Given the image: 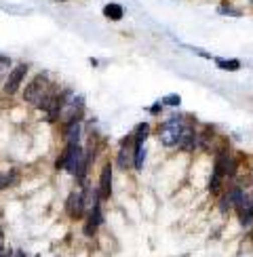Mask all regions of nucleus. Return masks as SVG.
Listing matches in <instances>:
<instances>
[{
	"label": "nucleus",
	"mask_w": 253,
	"mask_h": 257,
	"mask_svg": "<svg viewBox=\"0 0 253 257\" xmlns=\"http://www.w3.org/2000/svg\"><path fill=\"white\" fill-rule=\"evenodd\" d=\"M89 167H91V150L84 152L80 144H66V150H63L55 163V169L68 171V173L74 175L78 181H84Z\"/></svg>",
	"instance_id": "f257e3e1"
},
{
	"label": "nucleus",
	"mask_w": 253,
	"mask_h": 257,
	"mask_svg": "<svg viewBox=\"0 0 253 257\" xmlns=\"http://www.w3.org/2000/svg\"><path fill=\"white\" fill-rule=\"evenodd\" d=\"M55 87L45 74H38V76H34L30 82H28V87L24 91V99L30 103V105H34V108H38L40 101L47 97V93Z\"/></svg>",
	"instance_id": "f03ea898"
},
{
	"label": "nucleus",
	"mask_w": 253,
	"mask_h": 257,
	"mask_svg": "<svg viewBox=\"0 0 253 257\" xmlns=\"http://www.w3.org/2000/svg\"><path fill=\"white\" fill-rule=\"evenodd\" d=\"M28 70H30L28 63H19V66H15L13 70H11V72H9V76L5 78L3 95H7V97L15 95V93L19 91L21 84H24V80H26V76H28Z\"/></svg>",
	"instance_id": "7ed1b4c3"
},
{
	"label": "nucleus",
	"mask_w": 253,
	"mask_h": 257,
	"mask_svg": "<svg viewBox=\"0 0 253 257\" xmlns=\"http://www.w3.org/2000/svg\"><path fill=\"white\" fill-rule=\"evenodd\" d=\"M182 133H184V124L179 122L177 118H173V120H169V122H165L161 126V133H158V137H161V142L167 148H173V146L179 144V137H182Z\"/></svg>",
	"instance_id": "20e7f679"
},
{
	"label": "nucleus",
	"mask_w": 253,
	"mask_h": 257,
	"mask_svg": "<svg viewBox=\"0 0 253 257\" xmlns=\"http://www.w3.org/2000/svg\"><path fill=\"white\" fill-rule=\"evenodd\" d=\"M236 167H238V163L232 156H228V152H219L217 156H215V167H213V173L217 175V177H232L236 173Z\"/></svg>",
	"instance_id": "39448f33"
},
{
	"label": "nucleus",
	"mask_w": 253,
	"mask_h": 257,
	"mask_svg": "<svg viewBox=\"0 0 253 257\" xmlns=\"http://www.w3.org/2000/svg\"><path fill=\"white\" fill-rule=\"evenodd\" d=\"M66 213L70 219H82L87 215V209H84V196H82V190L78 192H72L66 200Z\"/></svg>",
	"instance_id": "423d86ee"
},
{
	"label": "nucleus",
	"mask_w": 253,
	"mask_h": 257,
	"mask_svg": "<svg viewBox=\"0 0 253 257\" xmlns=\"http://www.w3.org/2000/svg\"><path fill=\"white\" fill-rule=\"evenodd\" d=\"M133 154H135L133 135H126L122 142H120L118 156H116V163H118V167H120V169H129V167H133Z\"/></svg>",
	"instance_id": "0eeeda50"
},
{
	"label": "nucleus",
	"mask_w": 253,
	"mask_h": 257,
	"mask_svg": "<svg viewBox=\"0 0 253 257\" xmlns=\"http://www.w3.org/2000/svg\"><path fill=\"white\" fill-rule=\"evenodd\" d=\"M97 194H99V200H110L112 196V165H105L101 169Z\"/></svg>",
	"instance_id": "6e6552de"
},
{
	"label": "nucleus",
	"mask_w": 253,
	"mask_h": 257,
	"mask_svg": "<svg viewBox=\"0 0 253 257\" xmlns=\"http://www.w3.org/2000/svg\"><path fill=\"white\" fill-rule=\"evenodd\" d=\"M103 223V215H101V207H93L89 213H87V223H84V234L87 236H95L97 228Z\"/></svg>",
	"instance_id": "1a4fd4ad"
},
{
	"label": "nucleus",
	"mask_w": 253,
	"mask_h": 257,
	"mask_svg": "<svg viewBox=\"0 0 253 257\" xmlns=\"http://www.w3.org/2000/svg\"><path fill=\"white\" fill-rule=\"evenodd\" d=\"M63 139L66 144H78L80 142V133H82V124L80 122H72V124H63Z\"/></svg>",
	"instance_id": "9d476101"
},
{
	"label": "nucleus",
	"mask_w": 253,
	"mask_h": 257,
	"mask_svg": "<svg viewBox=\"0 0 253 257\" xmlns=\"http://www.w3.org/2000/svg\"><path fill=\"white\" fill-rule=\"evenodd\" d=\"M122 7L118 3H110V5H105L103 7V17L105 19H110V21H120L122 19Z\"/></svg>",
	"instance_id": "9b49d317"
},
{
	"label": "nucleus",
	"mask_w": 253,
	"mask_h": 257,
	"mask_svg": "<svg viewBox=\"0 0 253 257\" xmlns=\"http://www.w3.org/2000/svg\"><path fill=\"white\" fill-rule=\"evenodd\" d=\"M131 135H133L135 146H142V144L146 142V139H148V135H150V124H148V122L137 124V126H135V131H133Z\"/></svg>",
	"instance_id": "f8f14e48"
},
{
	"label": "nucleus",
	"mask_w": 253,
	"mask_h": 257,
	"mask_svg": "<svg viewBox=\"0 0 253 257\" xmlns=\"http://www.w3.org/2000/svg\"><path fill=\"white\" fill-rule=\"evenodd\" d=\"M215 66L219 70H228V72H236L240 70V61L238 59H224V57H215Z\"/></svg>",
	"instance_id": "ddd939ff"
},
{
	"label": "nucleus",
	"mask_w": 253,
	"mask_h": 257,
	"mask_svg": "<svg viewBox=\"0 0 253 257\" xmlns=\"http://www.w3.org/2000/svg\"><path fill=\"white\" fill-rule=\"evenodd\" d=\"M144 160H146V148H144V144H142V146H135L133 167H135L137 171H142V169H144Z\"/></svg>",
	"instance_id": "4468645a"
},
{
	"label": "nucleus",
	"mask_w": 253,
	"mask_h": 257,
	"mask_svg": "<svg viewBox=\"0 0 253 257\" xmlns=\"http://www.w3.org/2000/svg\"><path fill=\"white\" fill-rule=\"evenodd\" d=\"M217 13L219 15H232V17H240L242 13H240V11H236L234 7H230V5H219V9H217Z\"/></svg>",
	"instance_id": "2eb2a0df"
},
{
	"label": "nucleus",
	"mask_w": 253,
	"mask_h": 257,
	"mask_svg": "<svg viewBox=\"0 0 253 257\" xmlns=\"http://www.w3.org/2000/svg\"><path fill=\"white\" fill-rule=\"evenodd\" d=\"M9 72H11V59L0 55V80H5L9 76Z\"/></svg>",
	"instance_id": "dca6fc26"
},
{
	"label": "nucleus",
	"mask_w": 253,
	"mask_h": 257,
	"mask_svg": "<svg viewBox=\"0 0 253 257\" xmlns=\"http://www.w3.org/2000/svg\"><path fill=\"white\" fill-rule=\"evenodd\" d=\"M209 190H211V194H219V190H221V177H217L215 173L211 175V181H209Z\"/></svg>",
	"instance_id": "f3484780"
},
{
	"label": "nucleus",
	"mask_w": 253,
	"mask_h": 257,
	"mask_svg": "<svg viewBox=\"0 0 253 257\" xmlns=\"http://www.w3.org/2000/svg\"><path fill=\"white\" fill-rule=\"evenodd\" d=\"M161 103L163 105H171V108H177V105L182 103V99H179V95H169V97H165Z\"/></svg>",
	"instance_id": "a211bd4d"
},
{
	"label": "nucleus",
	"mask_w": 253,
	"mask_h": 257,
	"mask_svg": "<svg viewBox=\"0 0 253 257\" xmlns=\"http://www.w3.org/2000/svg\"><path fill=\"white\" fill-rule=\"evenodd\" d=\"M5 257H28L21 249H9L7 253H5Z\"/></svg>",
	"instance_id": "6ab92c4d"
},
{
	"label": "nucleus",
	"mask_w": 253,
	"mask_h": 257,
	"mask_svg": "<svg viewBox=\"0 0 253 257\" xmlns=\"http://www.w3.org/2000/svg\"><path fill=\"white\" fill-rule=\"evenodd\" d=\"M161 108H163V103H161V101H156L152 108H150V114H158V110H161Z\"/></svg>",
	"instance_id": "aec40b11"
},
{
	"label": "nucleus",
	"mask_w": 253,
	"mask_h": 257,
	"mask_svg": "<svg viewBox=\"0 0 253 257\" xmlns=\"http://www.w3.org/2000/svg\"><path fill=\"white\" fill-rule=\"evenodd\" d=\"M5 242V232H3V228H0V244Z\"/></svg>",
	"instance_id": "412c9836"
},
{
	"label": "nucleus",
	"mask_w": 253,
	"mask_h": 257,
	"mask_svg": "<svg viewBox=\"0 0 253 257\" xmlns=\"http://www.w3.org/2000/svg\"><path fill=\"white\" fill-rule=\"evenodd\" d=\"M0 257H5V251H3V244H0Z\"/></svg>",
	"instance_id": "4be33fe9"
},
{
	"label": "nucleus",
	"mask_w": 253,
	"mask_h": 257,
	"mask_svg": "<svg viewBox=\"0 0 253 257\" xmlns=\"http://www.w3.org/2000/svg\"><path fill=\"white\" fill-rule=\"evenodd\" d=\"M61 3H63V0H61Z\"/></svg>",
	"instance_id": "5701e85b"
}]
</instances>
